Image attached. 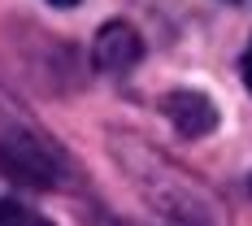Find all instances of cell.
<instances>
[{
	"mask_svg": "<svg viewBox=\"0 0 252 226\" xmlns=\"http://www.w3.org/2000/svg\"><path fill=\"white\" fill-rule=\"evenodd\" d=\"M0 174L31 192H78L83 170L35 118L0 96Z\"/></svg>",
	"mask_w": 252,
	"mask_h": 226,
	"instance_id": "6da1fadb",
	"label": "cell"
},
{
	"mask_svg": "<svg viewBox=\"0 0 252 226\" xmlns=\"http://www.w3.org/2000/svg\"><path fill=\"white\" fill-rule=\"evenodd\" d=\"M113 157L126 165L130 183L139 187V196L157 204L165 218H174L178 226H218V204L191 174H183L165 152L148 148L135 135H118L113 139Z\"/></svg>",
	"mask_w": 252,
	"mask_h": 226,
	"instance_id": "7a4b0ae2",
	"label": "cell"
},
{
	"mask_svg": "<svg viewBox=\"0 0 252 226\" xmlns=\"http://www.w3.org/2000/svg\"><path fill=\"white\" fill-rule=\"evenodd\" d=\"M161 113H165L170 126H174L178 135H187V139H204V135L218 130V104L209 100L204 92H191V87L165 92V96H161Z\"/></svg>",
	"mask_w": 252,
	"mask_h": 226,
	"instance_id": "3957f363",
	"label": "cell"
},
{
	"mask_svg": "<svg viewBox=\"0 0 252 226\" xmlns=\"http://www.w3.org/2000/svg\"><path fill=\"white\" fill-rule=\"evenodd\" d=\"M139 57H144V39H139V31L130 22H104L100 26V35L92 44L96 70H104V74H130L139 65Z\"/></svg>",
	"mask_w": 252,
	"mask_h": 226,
	"instance_id": "277c9868",
	"label": "cell"
},
{
	"mask_svg": "<svg viewBox=\"0 0 252 226\" xmlns=\"http://www.w3.org/2000/svg\"><path fill=\"white\" fill-rule=\"evenodd\" d=\"M0 226H52V218H44L39 209L18 200H0Z\"/></svg>",
	"mask_w": 252,
	"mask_h": 226,
	"instance_id": "5b68a950",
	"label": "cell"
},
{
	"mask_svg": "<svg viewBox=\"0 0 252 226\" xmlns=\"http://www.w3.org/2000/svg\"><path fill=\"white\" fill-rule=\"evenodd\" d=\"M239 70H244V87L252 92V44H248V52H244V65H239Z\"/></svg>",
	"mask_w": 252,
	"mask_h": 226,
	"instance_id": "8992f818",
	"label": "cell"
},
{
	"mask_svg": "<svg viewBox=\"0 0 252 226\" xmlns=\"http://www.w3.org/2000/svg\"><path fill=\"white\" fill-rule=\"evenodd\" d=\"M48 4H57V9H74L78 0H48Z\"/></svg>",
	"mask_w": 252,
	"mask_h": 226,
	"instance_id": "52a82bcc",
	"label": "cell"
},
{
	"mask_svg": "<svg viewBox=\"0 0 252 226\" xmlns=\"http://www.w3.org/2000/svg\"><path fill=\"white\" fill-rule=\"evenodd\" d=\"M248 192H252V178H248Z\"/></svg>",
	"mask_w": 252,
	"mask_h": 226,
	"instance_id": "ba28073f",
	"label": "cell"
},
{
	"mask_svg": "<svg viewBox=\"0 0 252 226\" xmlns=\"http://www.w3.org/2000/svg\"><path fill=\"white\" fill-rule=\"evenodd\" d=\"M230 4H235V0H230Z\"/></svg>",
	"mask_w": 252,
	"mask_h": 226,
	"instance_id": "9c48e42d",
	"label": "cell"
}]
</instances>
